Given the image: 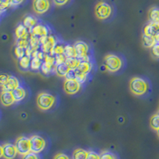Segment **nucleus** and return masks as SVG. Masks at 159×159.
<instances>
[{"mask_svg":"<svg viewBox=\"0 0 159 159\" xmlns=\"http://www.w3.org/2000/svg\"><path fill=\"white\" fill-rule=\"evenodd\" d=\"M129 89L130 92L137 96H142L147 94L149 90V84L145 79L139 76L133 77L130 80Z\"/></svg>","mask_w":159,"mask_h":159,"instance_id":"1","label":"nucleus"},{"mask_svg":"<svg viewBox=\"0 0 159 159\" xmlns=\"http://www.w3.org/2000/svg\"><path fill=\"white\" fill-rule=\"evenodd\" d=\"M56 103V97L49 92H41L37 97V105L42 111H48L53 107Z\"/></svg>","mask_w":159,"mask_h":159,"instance_id":"2","label":"nucleus"},{"mask_svg":"<svg viewBox=\"0 0 159 159\" xmlns=\"http://www.w3.org/2000/svg\"><path fill=\"white\" fill-rule=\"evenodd\" d=\"M104 65L108 72H116L121 69L123 61L117 55L108 54L104 57Z\"/></svg>","mask_w":159,"mask_h":159,"instance_id":"3","label":"nucleus"},{"mask_svg":"<svg viewBox=\"0 0 159 159\" xmlns=\"http://www.w3.org/2000/svg\"><path fill=\"white\" fill-rule=\"evenodd\" d=\"M112 8L106 2H99L95 7V15L99 20H106L111 17Z\"/></svg>","mask_w":159,"mask_h":159,"instance_id":"4","label":"nucleus"},{"mask_svg":"<svg viewBox=\"0 0 159 159\" xmlns=\"http://www.w3.org/2000/svg\"><path fill=\"white\" fill-rule=\"evenodd\" d=\"M40 43L42 51L45 54L53 55V49L57 45V40L52 35L40 38Z\"/></svg>","mask_w":159,"mask_h":159,"instance_id":"5","label":"nucleus"},{"mask_svg":"<svg viewBox=\"0 0 159 159\" xmlns=\"http://www.w3.org/2000/svg\"><path fill=\"white\" fill-rule=\"evenodd\" d=\"M15 145L18 150V154L21 155H25L31 152L30 138L21 136L17 139Z\"/></svg>","mask_w":159,"mask_h":159,"instance_id":"6","label":"nucleus"},{"mask_svg":"<svg viewBox=\"0 0 159 159\" xmlns=\"http://www.w3.org/2000/svg\"><path fill=\"white\" fill-rule=\"evenodd\" d=\"M74 47L76 49V56L79 59L84 61H90L89 56V45L83 41H77L75 42Z\"/></svg>","mask_w":159,"mask_h":159,"instance_id":"7","label":"nucleus"},{"mask_svg":"<svg viewBox=\"0 0 159 159\" xmlns=\"http://www.w3.org/2000/svg\"><path fill=\"white\" fill-rule=\"evenodd\" d=\"M81 89V84L76 79H65L64 81L63 89L68 95H75Z\"/></svg>","mask_w":159,"mask_h":159,"instance_id":"8","label":"nucleus"},{"mask_svg":"<svg viewBox=\"0 0 159 159\" xmlns=\"http://www.w3.org/2000/svg\"><path fill=\"white\" fill-rule=\"evenodd\" d=\"M31 152L34 154H39L45 150L46 147V142L45 139L40 135H33L30 137Z\"/></svg>","mask_w":159,"mask_h":159,"instance_id":"9","label":"nucleus"},{"mask_svg":"<svg viewBox=\"0 0 159 159\" xmlns=\"http://www.w3.org/2000/svg\"><path fill=\"white\" fill-rule=\"evenodd\" d=\"M18 154L15 145L6 143L1 146V157L5 159H14Z\"/></svg>","mask_w":159,"mask_h":159,"instance_id":"10","label":"nucleus"},{"mask_svg":"<svg viewBox=\"0 0 159 159\" xmlns=\"http://www.w3.org/2000/svg\"><path fill=\"white\" fill-rule=\"evenodd\" d=\"M32 7L34 11L38 15H43L50 8L49 0H33Z\"/></svg>","mask_w":159,"mask_h":159,"instance_id":"11","label":"nucleus"},{"mask_svg":"<svg viewBox=\"0 0 159 159\" xmlns=\"http://www.w3.org/2000/svg\"><path fill=\"white\" fill-rule=\"evenodd\" d=\"M2 91H7V92H13L17 88L20 87V82L17 77L14 76H10L9 80L5 84L2 85Z\"/></svg>","mask_w":159,"mask_h":159,"instance_id":"12","label":"nucleus"},{"mask_svg":"<svg viewBox=\"0 0 159 159\" xmlns=\"http://www.w3.org/2000/svg\"><path fill=\"white\" fill-rule=\"evenodd\" d=\"M1 103L5 107H10L15 103V99L13 96L12 92L2 91L1 93Z\"/></svg>","mask_w":159,"mask_h":159,"instance_id":"13","label":"nucleus"},{"mask_svg":"<svg viewBox=\"0 0 159 159\" xmlns=\"http://www.w3.org/2000/svg\"><path fill=\"white\" fill-rule=\"evenodd\" d=\"M159 34V24L149 22L143 29V34L155 37Z\"/></svg>","mask_w":159,"mask_h":159,"instance_id":"14","label":"nucleus"},{"mask_svg":"<svg viewBox=\"0 0 159 159\" xmlns=\"http://www.w3.org/2000/svg\"><path fill=\"white\" fill-rule=\"evenodd\" d=\"M30 32L32 34L38 37V38L48 36V34H49L47 27L44 25H42V24H37L31 30Z\"/></svg>","mask_w":159,"mask_h":159,"instance_id":"15","label":"nucleus"},{"mask_svg":"<svg viewBox=\"0 0 159 159\" xmlns=\"http://www.w3.org/2000/svg\"><path fill=\"white\" fill-rule=\"evenodd\" d=\"M71 70L70 67H69L68 64L65 62V63L61 64V65H57L55 68V72H56V74L57 75L60 77H66L67 74L69 73V71Z\"/></svg>","mask_w":159,"mask_h":159,"instance_id":"16","label":"nucleus"},{"mask_svg":"<svg viewBox=\"0 0 159 159\" xmlns=\"http://www.w3.org/2000/svg\"><path fill=\"white\" fill-rule=\"evenodd\" d=\"M142 43H143V45L145 48L151 49L157 44V41L155 39V37L143 34V36H142Z\"/></svg>","mask_w":159,"mask_h":159,"instance_id":"17","label":"nucleus"},{"mask_svg":"<svg viewBox=\"0 0 159 159\" xmlns=\"http://www.w3.org/2000/svg\"><path fill=\"white\" fill-rule=\"evenodd\" d=\"M148 20L150 22L159 24V7H153L149 10Z\"/></svg>","mask_w":159,"mask_h":159,"instance_id":"18","label":"nucleus"},{"mask_svg":"<svg viewBox=\"0 0 159 159\" xmlns=\"http://www.w3.org/2000/svg\"><path fill=\"white\" fill-rule=\"evenodd\" d=\"M12 94L15 99V102L22 101L26 96V91L24 88L18 87L12 92Z\"/></svg>","mask_w":159,"mask_h":159,"instance_id":"19","label":"nucleus"},{"mask_svg":"<svg viewBox=\"0 0 159 159\" xmlns=\"http://www.w3.org/2000/svg\"><path fill=\"white\" fill-rule=\"evenodd\" d=\"M22 24H23L28 30H31L38 24V20H37V18H35L34 16L28 15V16H25V18H24L23 21H22Z\"/></svg>","mask_w":159,"mask_h":159,"instance_id":"20","label":"nucleus"},{"mask_svg":"<svg viewBox=\"0 0 159 159\" xmlns=\"http://www.w3.org/2000/svg\"><path fill=\"white\" fill-rule=\"evenodd\" d=\"M79 71L81 72L86 73V74H89L92 69V64L91 61H81L79 67L77 68Z\"/></svg>","mask_w":159,"mask_h":159,"instance_id":"21","label":"nucleus"},{"mask_svg":"<svg viewBox=\"0 0 159 159\" xmlns=\"http://www.w3.org/2000/svg\"><path fill=\"white\" fill-rule=\"evenodd\" d=\"M89 151L81 148L75 150L72 153V159H87Z\"/></svg>","mask_w":159,"mask_h":159,"instance_id":"22","label":"nucleus"},{"mask_svg":"<svg viewBox=\"0 0 159 159\" xmlns=\"http://www.w3.org/2000/svg\"><path fill=\"white\" fill-rule=\"evenodd\" d=\"M27 30H28L27 28L25 27L23 24H20V25H18L15 30V34L17 39L23 38V37H25V35H27L28 34Z\"/></svg>","mask_w":159,"mask_h":159,"instance_id":"23","label":"nucleus"},{"mask_svg":"<svg viewBox=\"0 0 159 159\" xmlns=\"http://www.w3.org/2000/svg\"><path fill=\"white\" fill-rule=\"evenodd\" d=\"M64 55H65L67 58L77 57V56H76V49H75L74 45H65Z\"/></svg>","mask_w":159,"mask_h":159,"instance_id":"24","label":"nucleus"},{"mask_svg":"<svg viewBox=\"0 0 159 159\" xmlns=\"http://www.w3.org/2000/svg\"><path fill=\"white\" fill-rule=\"evenodd\" d=\"M40 45H41V43H40V38L34 36V35L31 34L30 37V47L32 49V52L38 50Z\"/></svg>","mask_w":159,"mask_h":159,"instance_id":"25","label":"nucleus"},{"mask_svg":"<svg viewBox=\"0 0 159 159\" xmlns=\"http://www.w3.org/2000/svg\"><path fill=\"white\" fill-rule=\"evenodd\" d=\"M30 64L31 58L28 55H25V56L19 59V65L22 69H28L29 68H30Z\"/></svg>","mask_w":159,"mask_h":159,"instance_id":"26","label":"nucleus"},{"mask_svg":"<svg viewBox=\"0 0 159 159\" xmlns=\"http://www.w3.org/2000/svg\"><path fill=\"white\" fill-rule=\"evenodd\" d=\"M17 46L21 48H23V49H27L30 46V38L28 37V34L25 35V37L21 38H18L17 39Z\"/></svg>","mask_w":159,"mask_h":159,"instance_id":"27","label":"nucleus"},{"mask_svg":"<svg viewBox=\"0 0 159 159\" xmlns=\"http://www.w3.org/2000/svg\"><path fill=\"white\" fill-rule=\"evenodd\" d=\"M150 125L151 128L156 131L159 129V114L157 112L151 116L150 119Z\"/></svg>","mask_w":159,"mask_h":159,"instance_id":"28","label":"nucleus"},{"mask_svg":"<svg viewBox=\"0 0 159 159\" xmlns=\"http://www.w3.org/2000/svg\"><path fill=\"white\" fill-rule=\"evenodd\" d=\"M80 62H81V60L79 59L78 57L67 58V60H66V63L68 64V65L70 67L71 69H77Z\"/></svg>","mask_w":159,"mask_h":159,"instance_id":"29","label":"nucleus"},{"mask_svg":"<svg viewBox=\"0 0 159 159\" xmlns=\"http://www.w3.org/2000/svg\"><path fill=\"white\" fill-rule=\"evenodd\" d=\"M42 65V61L40 60L38 57H34L31 59V64H30V69L34 71L38 70L41 69Z\"/></svg>","mask_w":159,"mask_h":159,"instance_id":"30","label":"nucleus"},{"mask_svg":"<svg viewBox=\"0 0 159 159\" xmlns=\"http://www.w3.org/2000/svg\"><path fill=\"white\" fill-rule=\"evenodd\" d=\"M75 72H76V80H77L80 83L83 84L87 80L89 74H86V73L81 72L80 71L78 70L77 69H75Z\"/></svg>","mask_w":159,"mask_h":159,"instance_id":"31","label":"nucleus"},{"mask_svg":"<svg viewBox=\"0 0 159 159\" xmlns=\"http://www.w3.org/2000/svg\"><path fill=\"white\" fill-rule=\"evenodd\" d=\"M65 45L62 44H57L53 49V55H61L64 54L65 52Z\"/></svg>","mask_w":159,"mask_h":159,"instance_id":"32","label":"nucleus"},{"mask_svg":"<svg viewBox=\"0 0 159 159\" xmlns=\"http://www.w3.org/2000/svg\"><path fill=\"white\" fill-rule=\"evenodd\" d=\"M66 60H67V57H66L64 54L55 55V65L57 66V65L65 63V62H66Z\"/></svg>","mask_w":159,"mask_h":159,"instance_id":"33","label":"nucleus"},{"mask_svg":"<svg viewBox=\"0 0 159 159\" xmlns=\"http://www.w3.org/2000/svg\"><path fill=\"white\" fill-rule=\"evenodd\" d=\"M100 159H116V156L110 151H103L100 154Z\"/></svg>","mask_w":159,"mask_h":159,"instance_id":"34","label":"nucleus"},{"mask_svg":"<svg viewBox=\"0 0 159 159\" xmlns=\"http://www.w3.org/2000/svg\"><path fill=\"white\" fill-rule=\"evenodd\" d=\"M52 66H51V65L45 63V62H43V63H42V67H41V70H42V72H43L45 75L49 74V73L52 72Z\"/></svg>","mask_w":159,"mask_h":159,"instance_id":"35","label":"nucleus"},{"mask_svg":"<svg viewBox=\"0 0 159 159\" xmlns=\"http://www.w3.org/2000/svg\"><path fill=\"white\" fill-rule=\"evenodd\" d=\"M15 54L18 59L22 58V57L25 56V49H23V48L18 47V46H16V48L15 49Z\"/></svg>","mask_w":159,"mask_h":159,"instance_id":"36","label":"nucleus"},{"mask_svg":"<svg viewBox=\"0 0 159 159\" xmlns=\"http://www.w3.org/2000/svg\"><path fill=\"white\" fill-rule=\"evenodd\" d=\"M151 54L154 59H159V44L157 43L151 48Z\"/></svg>","mask_w":159,"mask_h":159,"instance_id":"37","label":"nucleus"},{"mask_svg":"<svg viewBox=\"0 0 159 159\" xmlns=\"http://www.w3.org/2000/svg\"><path fill=\"white\" fill-rule=\"evenodd\" d=\"M87 159H100V155L94 151H89Z\"/></svg>","mask_w":159,"mask_h":159,"instance_id":"38","label":"nucleus"},{"mask_svg":"<svg viewBox=\"0 0 159 159\" xmlns=\"http://www.w3.org/2000/svg\"><path fill=\"white\" fill-rule=\"evenodd\" d=\"M22 159H39V158H38L37 154H34V153H33V152H30V153H29V154L22 156Z\"/></svg>","mask_w":159,"mask_h":159,"instance_id":"39","label":"nucleus"},{"mask_svg":"<svg viewBox=\"0 0 159 159\" xmlns=\"http://www.w3.org/2000/svg\"><path fill=\"white\" fill-rule=\"evenodd\" d=\"M70 0H52L53 3L56 6L58 7H62V6H65V4H67Z\"/></svg>","mask_w":159,"mask_h":159,"instance_id":"40","label":"nucleus"},{"mask_svg":"<svg viewBox=\"0 0 159 159\" xmlns=\"http://www.w3.org/2000/svg\"><path fill=\"white\" fill-rule=\"evenodd\" d=\"M1 86L3 84H5L9 80V78H10V76L8 74H6V73H2V75H1Z\"/></svg>","mask_w":159,"mask_h":159,"instance_id":"41","label":"nucleus"},{"mask_svg":"<svg viewBox=\"0 0 159 159\" xmlns=\"http://www.w3.org/2000/svg\"><path fill=\"white\" fill-rule=\"evenodd\" d=\"M23 2L24 0H11V7H18Z\"/></svg>","mask_w":159,"mask_h":159,"instance_id":"42","label":"nucleus"},{"mask_svg":"<svg viewBox=\"0 0 159 159\" xmlns=\"http://www.w3.org/2000/svg\"><path fill=\"white\" fill-rule=\"evenodd\" d=\"M53 159H69V157L67 154H63V153H59L57 154Z\"/></svg>","mask_w":159,"mask_h":159,"instance_id":"43","label":"nucleus"},{"mask_svg":"<svg viewBox=\"0 0 159 159\" xmlns=\"http://www.w3.org/2000/svg\"><path fill=\"white\" fill-rule=\"evenodd\" d=\"M155 39L156 41H157V43L159 44V34L157 35V36H155Z\"/></svg>","mask_w":159,"mask_h":159,"instance_id":"44","label":"nucleus"},{"mask_svg":"<svg viewBox=\"0 0 159 159\" xmlns=\"http://www.w3.org/2000/svg\"><path fill=\"white\" fill-rule=\"evenodd\" d=\"M157 136H158V137H159V129L157 130Z\"/></svg>","mask_w":159,"mask_h":159,"instance_id":"45","label":"nucleus"},{"mask_svg":"<svg viewBox=\"0 0 159 159\" xmlns=\"http://www.w3.org/2000/svg\"><path fill=\"white\" fill-rule=\"evenodd\" d=\"M157 113H158V114H159V111H157Z\"/></svg>","mask_w":159,"mask_h":159,"instance_id":"46","label":"nucleus"}]
</instances>
